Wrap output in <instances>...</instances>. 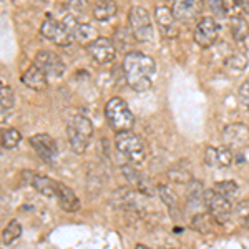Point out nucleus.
I'll return each mask as SVG.
<instances>
[{"instance_id":"nucleus-36","label":"nucleus","mask_w":249,"mask_h":249,"mask_svg":"<svg viewBox=\"0 0 249 249\" xmlns=\"http://www.w3.org/2000/svg\"><path fill=\"white\" fill-rule=\"evenodd\" d=\"M238 5L241 7V10L249 14V0H238Z\"/></svg>"},{"instance_id":"nucleus-9","label":"nucleus","mask_w":249,"mask_h":249,"mask_svg":"<svg viewBox=\"0 0 249 249\" xmlns=\"http://www.w3.org/2000/svg\"><path fill=\"white\" fill-rule=\"evenodd\" d=\"M218 32H219V27L214 18L203 17L196 23L193 38H195L196 45H199L201 48H210L213 43L216 42V38H218Z\"/></svg>"},{"instance_id":"nucleus-28","label":"nucleus","mask_w":249,"mask_h":249,"mask_svg":"<svg viewBox=\"0 0 249 249\" xmlns=\"http://www.w3.org/2000/svg\"><path fill=\"white\" fill-rule=\"evenodd\" d=\"M15 103V98H14V91L9 85L2 83L0 87V107H2V118H5V113H9L12 110Z\"/></svg>"},{"instance_id":"nucleus-4","label":"nucleus","mask_w":249,"mask_h":249,"mask_svg":"<svg viewBox=\"0 0 249 249\" xmlns=\"http://www.w3.org/2000/svg\"><path fill=\"white\" fill-rule=\"evenodd\" d=\"M115 146L120 151L126 161L138 166L146 160V146L144 142L133 131H123V133H116L115 136Z\"/></svg>"},{"instance_id":"nucleus-22","label":"nucleus","mask_w":249,"mask_h":249,"mask_svg":"<svg viewBox=\"0 0 249 249\" xmlns=\"http://www.w3.org/2000/svg\"><path fill=\"white\" fill-rule=\"evenodd\" d=\"M168 178H170L171 183H176V184H190L193 179H195L190 168L181 163L173 164L170 170H168Z\"/></svg>"},{"instance_id":"nucleus-13","label":"nucleus","mask_w":249,"mask_h":249,"mask_svg":"<svg viewBox=\"0 0 249 249\" xmlns=\"http://www.w3.org/2000/svg\"><path fill=\"white\" fill-rule=\"evenodd\" d=\"M30 146L43 161H53L55 156L58 155L57 142L47 133H37L30 136Z\"/></svg>"},{"instance_id":"nucleus-10","label":"nucleus","mask_w":249,"mask_h":249,"mask_svg":"<svg viewBox=\"0 0 249 249\" xmlns=\"http://www.w3.org/2000/svg\"><path fill=\"white\" fill-rule=\"evenodd\" d=\"M223 143L230 150L236 151L249 143V128L244 123H230L223 130Z\"/></svg>"},{"instance_id":"nucleus-1","label":"nucleus","mask_w":249,"mask_h":249,"mask_svg":"<svg viewBox=\"0 0 249 249\" xmlns=\"http://www.w3.org/2000/svg\"><path fill=\"white\" fill-rule=\"evenodd\" d=\"M156 71L155 60L142 52H130L123 58V73L126 78L128 87L133 91H146L150 90Z\"/></svg>"},{"instance_id":"nucleus-27","label":"nucleus","mask_w":249,"mask_h":249,"mask_svg":"<svg viewBox=\"0 0 249 249\" xmlns=\"http://www.w3.org/2000/svg\"><path fill=\"white\" fill-rule=\"evenodd\" d=\"M22 142V135L15 128H7L2 131V148L3 150H14Z\"/></svg>"},{"instance_id":"nucleus-16","label":"nucleus","mask_w":249,"mask_h":249,"mask_svg":"<svg viewBox=\"0 0 249 249\" xmlns=\"http://www.w3.org/2000/svg\"><path fill=\"white\" fill-rule=\"evenodd\" d=\"M120 171L123 173L124 179H126V181L130 183L133 188H136V191L138 193H144V195H148V196H153L156 193L155 186H151L150 179L136 170L135 164H123V166L120 168Z\"/></svg>"},{"instance_id":"nucleus-12","label":"nucleus","mask_w":249,"mask_h":249,"mask_svg":"<svg viewBox=\"0 0 249 249\" xmlns=\"http://www.w3.org/2000/svg\"><path fill=\"white\" fill-rule=\"evenodd\" d=\"M35 65L42 68L48 77L58 78L65 73V63H63L62 58L52 50H40L38 53L35 55Z\"/></svg>"},{"instance_id":"nucleus-19","label":"nucleus","mask_w":249,"mask_h":249,"mask_svg":"<svg viewBox=\"0 0 249 249\" xmlns=\"http://www.w3.org/2000/svg\"><path fill=\"white\" fill-rule=\"evenodd\" d=\"M57 199L60 208L67 213H77L82 208V203H80L78 196L75 195V191L60 181L57 184Z\"/></svg>"},{"instance_id":"nucleus-33","label":"nucleus","mask_w":249,"mask_h":249,"mask_svg":"<svg viewBox=\"0 0 249 249\" xmlns=\"http://www.w3.org/2000/svg\"><path fill=\"white\" fill-rule=\"evenodd\" d=\"M68 9H70V14L75 15V17H82V15L88 14V2L87 0H70L68 3Z\"/></svg>"},{"instance_id":"nucleus-26","label":"nucleus","mask_w":249,"mask_h":249,"mask_svg":"<svg viewBox=\"0 0 249 249\" xmlns=\"http://www.w3.org/2000/svg\"><path fill=\"white\" fill-rule=\"evenodd\" d=\"M20 236H22V224L17 219H12L2 231V243L9 246L14 241H17Z\"/></svg>"},{"instance_id":"nucleus-30","label":"nucleus","mask_w":249,"mask_h":249,"mask_svg":"<svg viewBox=\"0 0 249 249\" xmlns=\"http://www.w3.org/2000/svg\"><path fill=\"white\" fill-rule=\"evenodd\" d=\"M213 190L218 193V195L224 196V198L231 201L232 198H236L239 188H238V184H236L234 181H219V183H216L214 186H213Z\"/></svg>"},{"instance_id":"nucleus-8","label":"nucleus","mask_w":249,"mask_h":249,"mask_svg":"<svg viewBox=\"0 0 249 249\" xmlns=\"http://www.w3.org/2000/svg\"><path fill=\"white\" fill-rule=\"evenodd\" d=\"M40 34H42L43 38L52 40V42H55L57 45H62V47L70 45V43L75 40L73 35L65 29V25L55 18L43 20L42 27H40Z\"/></svg>"},{"instance_id":"nucleus-7","label":"nucleus","mask_w":249,"mask_h":249,"mask_svg":"<svg viewBox=\"0 0 249 249\" xmlns=\"http://www.w3.org/2000/svg\"><path fill=\"white\" fill-rule=\"evenodd\" d=\"M87 52L96 65L111 63L116 57L115 43L111 42L110 38H105V37H98L96 40H93L90 45H87Z\"/></svg>"},{"instance_id":"nucleus-20","label":"nucleus","mask_w":249,"mask_h":249,"mask_svg":"<svg viewBox=\"0 0 249 249\" xmlns=\"http://www.w3.org/2000/svg\"><path fill=\"white\" fill-rule=\"evenodd\" d=\"M218 221H216L210 213H198V214L193 216L191 219V228H195L201 234H211L218 228Z\"/></svg>"},{"instance_id":"nucleus-35","label":"nucleus","mask_w":249,"mask_h":249,"mask_svg":"<svg viewBox=\"0 0 249 249\" xmlns=\"http://www.w3.org/2000/svg\"><path fill=\"white\" fill-rule=\"evenodd\" d=\"M239 98H241V102L244 103V107L248 108V111H249V82L246 83H243L239 88Z\"/></svg>"},{"instance_id":"nucleus-37","label":"nucleus","mask_w":249,"mask_h":249,"mask_svg":"<svg viewBox=\"0 0 249 249\" xmlns=\"http://www.w3.org/2000/svg\"><path fill=\"white\" fill-rule=\"evenodd\" d=\"M135 249H151V248H148L146 244H142V243H138V244H136V246H135Z\"/></svg>"},{"instance_id":"nucleus-18","label":"nucleus","mask_w":249,"mask_h":249,"mask_svg":"<svg viewBox=\"0 0 249 249\" xmlns=\"http://www.w3.org/2000/svg\"><path fill=\"white\" fill-rule=\"evenodd\" d=\"M20 80H22L23 85L29 87L30 90H35V91L45 90L47 85H48V75L40 67L35 65V63L34 65H30L25 71H23Z\"/></svg>"},{"instance_id":"nucleus-5","label":"nucleus","mask_w":249,"mask_h":249,"mask_svg":"<svg viewBox=\"0 0 249 249\" xmlns=\"http://www.w3.org/2000/svg\"><path fill=\"white\" fill-rule=\"evenodd\" d=\"M128 23L133 37L138 42H151L155 37L153 23H151V15L142 5H133L128 14Z\"/></svg>"},{"instance_id":"nucleus-29","label":"nucleus","mask_w":249,"mask_h":249,"mask_svg":"<svg viewBox=\"0 0 249 249\" xmlns=\"http://www.w3.org/2000/svg\"><path fill=\"white\" fill-rule=\"evenodd\" d=\"M96 38H98L96 30L90 25V23H80L77 35H75V40H77V42L85 43V45H90V43Z\"/></svg>"},{"instance_id":"nucleus-17","label":"nucleus","mask_w":249,"mask_h":249,"mask_svg":"<svg viewBox=\"0 0 249 249\" xmlns=\"http://www.w3.org/2000/svg\"><path fill=\"white\" fill-rule=\"evenodd\" d=\"M204 163L211 168H228L232 163V150L228 146H208L204 150Z\"/></svg>"},{"instance_id":"nucleus-25","label":"nucleus","mask_w":249,"mask_h":249,"mask_svg":"<svg viewBox=\"0 0 249 249\" xmlns=\"http://www.w3.org/2000/svg\"><path fill=\"white\" fill-rule=\"evenodd\" d=\"M156 191H158L161 201L168 206L170 213L175 211L176 208H179L178 196H176V193L171 190V186H168V184H158V186H156Z\"/></svg>"},{"instance_id":"nucleus-34","label":"nucleus","mask_w":249,"mask_h":249,"mask_svg":"<svg viewBox=\"0 0 249 249\" xmlns=\"http://www.w3.org/2000/svg\"><path fill=\"white\" fill-rule=\"evenodd\" d=\"M234 213L239 219L244 221L246 226H249V199H243V201H239L238 204H236Z\"/></svg>"},{"instance_id":"nucleus-6","label":"nucleus","mask_w":249,"mask_h":249,"mask_svg":"<svg viewBox=\"0 0 249 249\" xmlns=\"http://www.w3.org/2000/svg\"><path fill=\"white\" fill-rule=\"evenodd\" d=\"M204 206H206L208 213L219 224H226L231 219L232 214L231 201L224 198V196L218 195L214 190H206V193H204Z\"/></svg>"},{"instance_id":"nucleus-2","label":"nucleus","mask_w":249,"mask_h":249,"mask_svg":"<svg viewBox=\"0 0 249 249\" xmlns=\"http://www.w3.org/2000/svg\"><path fill=\"white\" fill-rule=\"evenodd\" d=\"M67 138L71 150L77 155H83L93 138V124L87 116L75 115L67 124Z\"/></svg>"},{"instance_id":"nucleus-14","label":"nucleus","mask_w":249,"mask_h":249,"mask_svg":"<svg viewBox=\"0 0 249 249\" xmlns=\"http://www.w3.org/2000/svg\"><path fill=\"white\" fill-rule=\"evenodd\" d=\"M155 20L158 23L160 30L166 38H175L178 37L179 29H178V18L175 17L173 10L166 5H158L155 9Z\"/></svg>"},{"instance_id":"nucleus-15","label":"nucleus","mask_w":249,"mask_h":249,"mask_svg":"<svg viewBox=\"0 0 249 249\" xmlns=\"http://www.w3.org/2000/svg\"><path fill=\"white\" fill-rule=\"evenodd\" d=\"M204 0H173V14L178 20L183 22H190L199 17V14L203 12Z\"/></svg>"},{"instance_id":"nucleus-31","label":"nucleus","mask_w":249,"mask_h":249,"mask_svg":"<svg viewBox=\"0 0 249 249\" xmlns=\"http://www.w3.org/2000/svg\"><path fill=\"white\" fill-rule=\"evenodd\" d=\"M226 65L230 67L231 70H234L236 73H239V71H243L244 68H246L248 58H246V55H243V53H234L226 60Z\"/></svg>"},{"instance_id":"nucleus-3","label":"nucleus","mask_w":249,"mask_h":249,"mask_svg":"<svg viewBox=\"0 0 249 249\" xmlns=\"http://www.w3.org/2000/svg\"><path fill=\"white\" fill-rule=\"evenodd\" d=\"M105 118L115 133L131 131L133 123H135V116L131 113L130 107H128L126 102H124L123 98H120V96H113V98L107 102Z\"/></svg>"},{"instance_id":"nucleus-11","label":"nucleus","mask_w":249,"mask_h":249,"mask_svg":"<svg viewBox=\"0 0 249 249\" xmlns=\"http://www.w3.org/2000/svg\"><path fill=\"white\" fill-rule=\"evenodd\" d=\"M22 179L25 184L35 188L40 195L47 196V198H57L58 181H55V179L40 175V173H37V171H30V170L22 171Z\"/></svg>"},{"instance_id":"nucleus-32","label":"nucleus","mask_w":249,"mask_h":249,"mask_svg":"<svg viewBox=\"0 0 249 249\" xmlns=\"http://www.w3.org/2000/svg\"><path fill=\"white\" fill-rule=\"evenodd\" d=\"M210 7H211L213 14L219 18L226 17L228 10H230V3H228V0H210Z\"/></svg>"},{"instance_id":"nucleus-21","label":"nucleus","mask_w":249,"mask_h":249,"mask_svg":"<svg viewBox=\"0 0 249 249\" xmlns=\"http://www.w3.org/2000/svg\"><path fill=\"white\" fill-rule=\"evenodd\" d=\"M91 12H93V17L98 22H108L116 15L118 7H116V2H113V0H98Z\"/></svg>"},{"instance_id":"nucleus-24","label":"nucleus","mask_w":249,"mask_h":249,"mask_svg":"<svg viewBox=\"0 0 249 249\" xmlns=\"http://www.w3.org/2000/svg\"><path fill=\"white\" fill-rule=\"evenodd\" d=\"M204 193H206V190L203 188V184L193 179L190 183V188H188V206L193 208L204 204Z\"/></svg>"},{"instance_id":"nucleus-23","label":"nucleus","mask_w":249,"mask_h":249,"mask_svg":"<svg viewBox=\"0 0 249 249\" xmlns=\"http://www.w3.org/2000/svg\"><path fill=\"white\" fill-rule=\"evenodd\" d=\"M230 30L236 42H243L249 34V23L243 17H239V15H234L230 20Z\"/></svg>"}]
</instances>
